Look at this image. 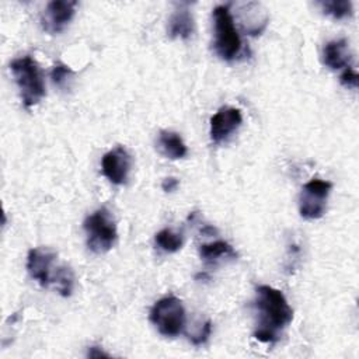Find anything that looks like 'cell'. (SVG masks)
<instances>
[{
  "instance_id": "1",
  "label": "cell",
  "mask_w": 359,
  "mask_h": 359,
  "mask_svg": "<svg viewBox=\"0 0 359 359\" xmlns=\"http://www.w3.org/2000/svg\"><path fill=\"white\" fill-rule=\"evenodd\" d=\"M255 307L259 313L258 328L254 337L265 344H273L279 339V331L286 328L293 320V310L285 294L268 285L257 287Z\"/></svg>"
},
{
  "instance_id": "2",
  "label": "cell",
  "mask_w": 359,
  "mask_h": 359,
  "mask_svg": "<svg viewBox=\"0 0 359 359\" xmlns=\"http://www.w3.org/2000/svg\"><path fill=\"white\" fill-rule=\"evenodd\" d=\"M10 70L18 87L22 105L25 108L36 105L46 94L43 76L36 60L29 55L17 57L10 63Z\"/></svg>"
},
{
  "instance_id": "3",
  "label": "cell",
  "mask_w": 359,
  "mask_h": 359,
  "mask_svg": "<svg viewBox=\"0 0 359 359\" xmlns=\"http://www.w3.org/2000/svg\"><path fill=\"white\" fill-rule=\"evenodd\" d=\"M215 41L213 48L223 60H233L241 50V38L231 15L230 4H220L213 8Z\"/></svg>"
},
{
  "instance_id": "4",
  "label": "cell",
  "mask_w": 359,
  "mask_h": 359,
  "mask_svg": "<svg viewBox=\"0 0 359 359\" xmlns=\"http://www.w3.org/2000/svg\"><path fill=\"white\" fill-rule=\"evenodd\" d=\"M83 227L87 234V245L93 252L104 254L114 247L118 236L116 223L105 206L88 215Z\"/></svg>"
},
{
  "instance_id": "5",
  "label": "cell",
  "mask_w": 359,
  "mask_h": 359,
  "mask_svg": "<svg viewBox=\"0 0 359 359\" xmlns=\"http://www.w3.org/2000/svg\"><path fill=\"white\" fill-rule=\"evenodd\" d=\"M150 321L164 337H178L185 328V309L175 296H165L157 300L150 310Z\"/></svg>"
},
{
  "instance_id": "6",
  "label": "cell",
  "mask_w": 359,
  "mask_h": 359,
  "mask_svg": "<svg viewBox=\"0 0 359 359\" xmlns=\"http://www.w3.org/2000/svg\"><path fill=\"white\" fill-rule=\"evenodd\" d=\"M332 184L325 180L313 178L306 182L299 196V212L303 219L316 220L323 217Z\"/></svg>"
},
{
  "instance_id": "7",
  "label": "cell",
  "mask_w": 359,
  "mask_h": 359,
  "mask_svg": "<svg viewBox=\"0 0 359 359\" xmlns=\"http://www.w3.org/2000/svg\"><path fill=\"white\" fill-rule=\"evenodd\" d=\"M76 0H52L46 4L42 15L41 25L43 31L53 35L65 29V27L72 21L76 13Z\"/></svg>"
},
{
  "instance_id": "8",
  "label": "cell",
  "mask_w": 359,
  "mask_h": 359,
  "mask_svg": "<svg viewBox=\"0 0 359 359\" xmlns=\"http://www.w3.org/2000/svg\"><path fill=\"white\" fill-rule=\"evenodd\" d=\"M132 167V157L123 146H116L102 156L101 168L102 174L114 185H122L128 181Z\"/></svg>"
},
{
  "instance_id": "9",
  "label": "cell",
  "mask_w": 359,
  "mask_h": 359,
  "mask_svg": "<svg viewBox=\"0 0 359 359\" xmlns=\"http://www.w3.org/2000/svg\"><path fill=\"white\" fill-rule=\"evenodd\" d=\"M243 115L238 108L223 107L210 118V139L213 143L226 142L241 125Z\"/></svg>"
},
{
  "instance_id": "10",
  "label": "cell",
  "mask_w": 359,
  "mask_h": 359,
  "mask_svg": "<svg viewBox=\"0 0 359 359\" xmlns=\"http://www.w3.org/2000/svg\"><path fill=\"white\" fill-rule=\"evenodd\" d=\"M237 20L243 31L248 35H259L269 21L266 8L257 1L236 3Z\"/></svg>"
},
{
  "instance_id": "11",
  "label": "cell",
  "mask_w": 359,
  "mask_h": 359,
  "mask_svg": "<svg viewBox=\"0 0 359 359\" xmlns=\"http://www.w3.org/2000/svg\"><path fill=\"white\" fill-rule=\"evenodd\" d=\"M55 258L56 254L46 248H31L28 251L27 271L42 287H48L49 283H52L50 269Z\"/></svg>"
},
{
  "instance_id": "12",
  "label": "cell",
  "mask_w": 359,
  "mask_h": 359,
  "mask_svg": "<svg viewBox=\"0 0 359 359\" xmlns=\"http://www.w3.org/2000/svg\"><path fill=\"white\" fill-rule=\"evenodd\" d=\"M170 38L188 39L194 34V17L189 10V3H178L171 14L167 25Z\"/></svg>"
},
{
  "instance_id": "13",
  "label": "cell",
  "mask_w": 359,
  "mask_h": 359,
  "mask_svg": "<svg viewBox=\"0 0 359 359\" xmlns=\"http://www.w3.org/2000/svg\"><path fill=\"white\" fill-rule=\"evenodd\" d=\"M348 45L349 43L345 38L327 42L323 48V63L332 70L349 66L351 52Z\"/></svg>"
},
{
  "instance_id": "14",
  "label": "cell",
  "mask_w": 359,
  "mask_h": 359,
  "mask_svg": "<svg viewBox=\"0 0 359 359\" xmlns=\"http://www.w3.org/2000/svg\"><path fill=\"white\" fill-rule=\"evenodd\" d=\"M157 147L163 156L171 160L184 158L188 153V149L182 137L172 130H161L157 137Z\"/></svg>"
},
{
  "instance_id": "15",
  "label": "cell",
  "mask_w": 359,
  "mask_h": 359,
  "mask_svg": "<svg viewBox=\"0 0 359 359\" xmlns=\"http://www.w3.org/2000/svg\"><path fill=\"white\" fill-rule=\"evenodd\" d=\"M199 257L205 262L213 264V262H216L219 259H223V258H236L237 254L229 243H226L223 240H216V241H212V243L202 244L199 247Z\"/></svg>"
},
{
  "instance_id": "16",
  "label": "cell",
  "mask_w": 359,
  "mask_h": 359,
  "mask_svg": "<svg viewBox=\"0 0 359 359\" xmlns=\"http://www.w3.org/2000/svg\"><path fill=\"white\" fill-rule=\"evenodd\" d=\"M182 234L171 230L163 229L154 236V244L164 252H177L182 247Z\"/></svg>"
},
{
  "instance_id": "17",
  "label": "cell",
  "mask_w": 359,
  "mask_h": 359,
  "mask_svg": "<svg viewBox=\"0 0 359 359\" xmlns=\"http://www.w3.org/2000/svg\"><path fill=\"white\" fill-rule=\"evenodd\" d=\"M318 6L324 14L332 17L334 20L348 18L353 13V7L349 0H325L320 1Z\"/></svg>"
},
{
  "instance_id": "18",
  "label": "cell",
  "mask_w": 359,
  "mask_h": 359,
  "mask_svg": "<svg viewBox=\"0 0 359 359\" xmlns=\"http://www.w3.org/2000/svg\"><path fill=\"white\" fill-rule=\"evenodd\" d=\"M52 282L56 285L57 292L63 297H69L73 292V287H74L73 271L66 265L56 268L55 275H52Z\"/></svg>"
},
{
  "instance_id": "19",
  "label": "cell",
  "mask_w": 359,
  "mask_h": 359,
  "mask_svg": "<svg viewBox=\"0 0 359 359\" xmlns=\"http://www.w3.org/2000/svg\"><path fill=\"white\" fill-rule=\"evenodd\" d=\"M72 69L63 63H56L50 70V79L53 84L63 86V83L72 76Z\"/></svg>"
},
{
  "instance_id": "20",
  "label": "cell",
  "mask_w": 359,
  "mask_h": 359,
  "mask_svg": "<svg viewBox=\"0 0 359 359\" xmlns=\"http://www.w3.org/2000/svg\"><path fill=\"white\" fill-rule=\"evenodd\" d=\"M210 334H212V321L208 320V321L203 323V325L198 330L196 334H192V335L189 337V341H191L194 345L198 346V345L205 344V342L209 339Z\"/></svg>"
},
{
  "instance_id": "21",
  "label": "cell",
  "mask_w": 359,
  "mask_h": 359,
  "mask_svg": "<svg viewBox=\"0 0 359 359\" xmlns=\"http://www.w3.org/2000/svg\"><path fill=\"white\" fill-rule=\"evenodd\" d=\"M339 80H341V84L348 87V88H356L358 87V73L351 66L345 67Z\"/></svg>"
},
{
  "instance_id": "22",
  "label": "cell",
  "mask_w": 359,
  "mask_h": 359,
  "mask_svg": "<svg viewBox=\"0 0 359 359\" xmlns=\"http://www.w3.org/2000/svg\"><path fill=\"white\" fill-rule=\"evenodd\" d=\"M178 185H180V182H178V180L174 178V177L164 178L163 182H161V188H163L164 192H172V191H175V189L178 188Z\"/></svg>"
},
{
  "instance_id": "23",
  "label": "cell",
  "mask_w": 359,
  "mask_h": 359,
  "mask_svg": "<svg viewBox=\"0 0 359 359\" xmlns=\"http://www.w3.org/2000/svg\"><path fill=\"white\" fill-rule=\"evenodd\" d=\"M87 356L88 358H108L109 355L107 352H104L102 349H100L98 346H90Z\"/></svg>"
}]
</instances>
